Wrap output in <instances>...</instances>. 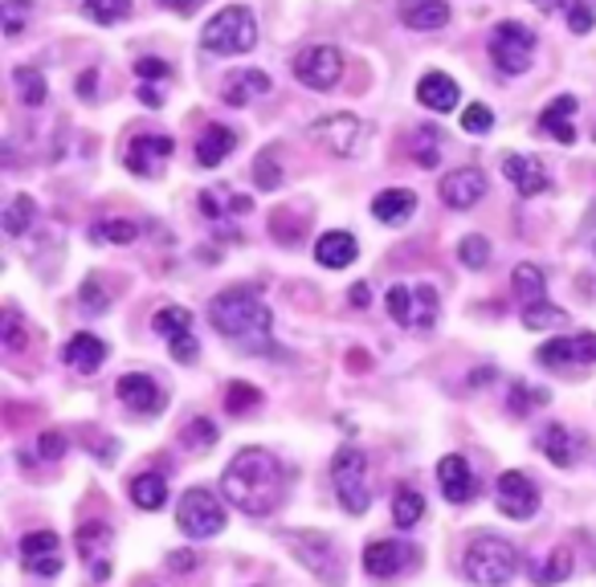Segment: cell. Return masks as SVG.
<instances>
[{
	"instance_id": "cell-22",
	"label": "cell",
	"mask_w": 596,
	"mask_h": 587,
	"mask_svg": "<svg viewBox=\"0 0 596 587\" xmlns=\"http://www.w3.org/2000/svg\"><path fill=\"white\" fill-rule=\"evenodd\" d=\"M503 175L515 184L519 196H539V192H547V184H552L544 172V163L535 160V155H507V160H503Z\"/></svg>"
},
{
	"instance_id": "cell-10",
	"label": "cell",
	"mask_w": 596,
	"mask_h": 587,
	"mask_svg": "<svg viewBox=\"0 0 596 587\" xmlns=\"http://www.w3.org/2000/svg\"><path fill=\"white\" fill-rule=\"evenodd\" d=\"M294 78L311 90H331L343 78V53L335 45H311L294 58Z\"/></svg>"
},
{
	"instance_id": "cell-29",
	"label": "cell",
	"mask_w": 596,
	"mask_h": 587,
	"mask_svg": "<svg viewBox=\"0 0 596 587\" xmlns=\"http://www.w3.org/2000/svg\"><path fill=\"white\" fill-rule=\"evenodd\" d=\"M270 90V78L262 70H233L225 82V102L229 107H245V102L262 99Z\"/></svg>"
},
{
	"instance_id": "cell-34",
	"label": "cell",
	"mask_w": 596,
	"mask_h": 587,
	"mask_svg": "<svg viewBox=\"0 0 596 587\" xmlns=\"http://www.w3.org/2000/svg\"><path fill=\"white\" fill-rule=\"evenodd\" d=\"M572 567H576V563H572L568 550H547V559L535 567V584H539V587L564 584V579L572 575Z\"/></svg>"
},
{
	"instance_id": "cell-32",
	"label": "cell",
	"mask_w": 596,
	"mask_h": 587,
	"mask_svg": "<svg viewBox=\"0 0 596 587\" xmlns=\"http://www.w3.org/2000/svg\"><path fill=\"white\" fill-rule=\"evenodd\" d=\"M131 502H135L140 510H160L168 502V482L160 474H140L131 482Z\"/></svg>"
},
{
	"instance_id": "cell-38",
	"label": "cell",
	"mask_w": 596,
	"mask_h": 587,
	"mask_svg": "<svg viewBox=\"0 0 596 587\" xmlns=\"http://www.w3.org/2000/svg\"><path fill=\"white\" fill-rule=\"evenodd\" d=\"M511 286H515V294L523 298V306H527V302H544V274H539L532 262H523L519 270L511 274Z\"/></svg>"
},
{
	"instance_id": "cell-7",
	"label": "cell",
	"mask_w": 596,
	"mask_h": 587,
	"mask_svg": "<svg viewBox=\"0 0 596 587\" xmlns=\"http://www.w3.org/2000/svg\"><path fill=\"white\" fill-rule=\"evenodd\" d=\"M176 523L189 538H213V535H221V530H225V506L216 502L213 489L196 486V489H189V494L180 498Z\"/></svg>"
},
{
	"instance_id": "cell-16",
	"label": "cell",
	"mask_w": 596,
	"mask_h": 587,
	"mask_svg": "<svg viewBox=\"0 0 596 587\" xmlns=\"http://www.w3.org/2000/svg\"><path fill=\"white\" fill-rule=\"evenodd\" d=\"M535 360L544 367H593L596 363V335H572V338H552L535 351Z\"/></svg>"
},
{
	"instance_id": "cell-13",
	"label": "cell",
	"mask_w": 596,
	"mask_h": 587,
	"mask_svg": "<svg viewBox=\"0 0 596 587\" xmlns=\"http://www.w3.org/2000/svg\"><path fill=\"white\" fill-rule=\"evenodd\" d=\"M155 335L168 338V347H172V360L176 363H192L196 360V335H192V314L184 306H164V311L152 318Z\"/></svg>"
},
{
	"instance_id": "cell-45",
	"label": "cell",
	"mask_w": 596,
	"mask_h": 587,
	"mask_svg": "<svg viewBox=\"0 0 596 587\" xmlns=\"http://www.w3.org/2000/svg\"><path fill=\"white\" fill-rule=\"evenodd\" d=\"M457 262H466L469 270H483L486 262H491V241L486 237H462V245H457Z\"/></svg>"
},
{
	"instance_id": "cell-55",
	"label": "cell",
	"mask_w": 596,
	"mask_h": 587,
	"mask_svg": "<svg viewBox=\"0 0 596 587\" xmlns=\"http://www.w3.org/2000/svg\"><path fill=\"white\" fill-rule=\"evenodd\" d=\"M347 302H352V306H360V311H364V306H368V302H372V290L364 286V282H355V286L347 290Z\"/></svg>"
},
{
	"instance_id": "cell-20",
	"label": "cell",
	"mask_w": 596,
	"mask_h": 587,
	"mask_svg": "<svg viewBox=\"0 0 596 587\" xmlns=\"http://www.w3.org/2000/svg\"><path fill=\"white\" fill-rule=\"evenodd\" d=\"M78 555L87 563L90 579H107L111 575V530L102 523H87L78 530Z\"/></svg>"
},
{
	"instance_id": "cell-6",
	"label": "cell",
	"mask_w": 596,
	"mask_h": 587,
	"mask_svg": "<svg viewBox=\"0 0 596 587\" xmlns=\"http://www.w3.org/2000/svg\"><path fill=\"white\" fill-rule=\"evenodd\" d=\"M384 302H388V314L408 331H433L437 314H442V302H437L433 286H393Z\"/></svg>"
},
{
	"instance_id": "cell-43",
	"label": "cell",
	"mask_w": 596,
	"mask_h": 587,
	"mask_svg": "<svg viewBox=\"0 0 596 587\" xmlns=\"http://www.w3.org/2000/svg\"><path fill=\"white\" fill-rule=\"evenodd\" d=\"M0 343H4V347L13 351H26V343H29V335H26V318H21V311H17V306H9V311H4V326H0Z\"/></svg>"
},
{
	"instance_id": "cell-35",
	"label": "cell",
	"mask_w": 596,
	"mask_h": 587,
	"mask_svg": "<svg viewBox=\"0 0 596 587\" xmlns=\"http://www.w3.org/2000/svg\"><path fill=\"white\" fill-rule=\"evenodd\" d=\"M13 87L26 107H41V102H46V78H41V70H33V65H17Z\"/></svg>"
},
{
	"instance_id": "cell-24",
	"label": "cell",
	"mask_w": 596,
	"mask_h": 587,
	"mask_svg": "<svg viewBox=\"0 0 596 587\" xmlns=\"http://www.w3.org/2000/svg\"><path fill=\"white\" fill-rule=\"evenodd\" d=\"M396 13H401V21L408 29H421V33L449 26V4L445 0H401Z\"/></svg>"
},
{
	"instance_id": "cell-31",
	"label": "cell",
	"mask_w": 596,
	"mask_h": 587,
	"mask_svg": "<svg viewBox=\"0 0 596 587\" xmlns=\"http://www.w3.org/2000/svg\"><path fill=\"white\" fill-rule=\"evenodd\" d=\"M539 449H544L547 462H556L559 469H568V465L576 462V437H572L564 425H547L544 433H539Z\"/></svg>"
},
{
	"instance_id": "cell-15",
	"label": "cell",
	"mask_w": 596,
	"mask_h": 587,
	"mask_svg": "<svg viewBox=\"0 0 596 587\" xmlns=\"http://www.w3.org/2000/svg\"><path fill=\"white\" fill-rule=\"evenodd\" d=\"M408 567H417V547L408 543H393V538H381L364 550V571L376 575V579H393V575H405Z\"/></svg>"
},
{
	"instance_id": "cell-4",
	"label": "cell",
	"mask_w": 596,
	"mask_h": 587,
	"mask_svg": "<svg viewBox=\"0 0 596 587\" xmlns=\"http://www.w3.org/2000/svg\"><path fill=\"white\" fill-rule=\"evenodd\" d=\"M201 45L209 53H250L257 45V21L245 4H229L216 17H209L201 29Z\"/></svg>"
},
{
	"instance_id": "cell-18",
	"label": "cell",
	"mask_w": 596,
	"mask_h": 587,
	"mask_svg": "<svg viewBox=\"0 0 596 587\" xmlns=\"http://www.w3.org/2000/svg\"><path fill=\"white\" fill-rule=\"evenodd\" d=\"M442 201L449 204V209H457V213H466V209H474V204L486 196V175L478 172V168H457V172L442 175Z\"/></svg>"
},
{
	"instance_id": "cell-44",
	"label": "cell",
	"mask_w": 596,
	"mask_h": 587,
	"mask_svg": "<svg viewBox=\"0 0 596 587\" xmlns=\"http://www.w3.org/2000/svg\"><path fill=\"white\" fill-rule=\"evenodd\" d=\"M180 437H184V445H189V449H213V445H216V425L209 421V416H196V421H189V425H184V433H180Z\"/></svg>"
},
{
	"instance_id": "cell-25",
	"label": "cell",
	"mask_w": 596,
	"mask_h": 587,
	"mask_svg": "<svg viewBox=\"0 0 596 587\" xmlns=\"http://www.w3.org/2000/svg\"><path fill=\"white\" fill-rule=\"evenodd\" d=\"M417 99L430 107V111L445 114V111H454L457 99H462V90H457V82L449 74H442V70H433V74H425L417 82Z\"/></svg>"
},
{
	"instance_id": "cell-14",
	"label": "cell",
	"mask_w": 596,
	"mask_h": 587,
	"mask_svg": "<svg viewBox=\"0 0 596 587\" xmlns=\"http://www.w3.org/2000/svg\"><path fill=\"white\" fill-rule=\"evenodd\" d=\"M172 135L164 131H140V135L128 143V168L135 175H160L164 172L168 155H172Z\"/></svg>"
},
{
	"instance_id": "cell-52",
	"label": "cell",
	"mask_w": 596,
	"mask_h": 587,
	"mask_svg": "<svg viewBox=\"0 0 596 587\" xmlns=\"http://www.w3.org/2000/svg\"><path fill=\"white\" fill-rule=\"evenodd\" d=\"M135 74H140L143 82H155V78H168V62H160V58H140V62H135Z\"/></svg>"
},
{
	"instance_id": "cell-58",
	"label": "cell",
	"mask_w": 596,
	"mask_h": 587,
	"mask_svg": "<svg viewBox=\"0 0 596 587\" xmlns=\"http://www.w3.org/2000/svg\"><path fill=\"white\" fill-rule=\"evenodd\" d=\"M535 9H552V0H532Z\"/></svg>"
},
{
	"instance_id": "cell-46",
	"label": "cell",
	"mask_w": 596,
	"mask_h": 587,
	"mask_svg": "<svg viewBox=\"0 0 596 587\" xmlns=\"http://www.w3.org/2000/svg\"><path fill=\"white\" fill-rule=\"evenodd\" d=\"M135 237H140V229L131 225V221H102V225H94V241H111V245H131Z\"/></svg>"
},
{
	"instance_id": "cell-3",
	"label": "cell",
	"mask_w": 596,
	"mask_h": 587,
	"mask_svg": "<svg viewBox=\"0 0 596 587\" xmlns=\"http://www.w3.org/2000/svg\"><path fill=\"white\" fill-rule=\"evenodd\" d=\"M462 567H466V579L478 587H503L511 579V575L519 571V550H515V543H507V538L498 535H478L474 543H469L466 559H462Z\"/></svg>"
},
{
	"instance_id": "cell-21",
	"label": "cell",
	"mask_w": 596,
	"mask_h": 587,
	"mask_svg": "<svg viewBox=\"0 0 596 587\" xmlns=\"http://www.w3.org/2000/svg\"><path fill=\"white\" fill-rule=\"evenodd\" d=\"M437 482H442L445 489V502H454V506H466L469 498H474V469H469L466 457H457V453H449V457H442V465H437Z\"/></svg>"
},
{
	"instance_id": "cell-36",
	"label": "cell",
	"mask_w": 596,
	"mask_h": 587,
	"mask_svg": "<svg viewBox=\"0 0 596 587\" xmlns=\"http://www.w3.org/2000/svg\"><path fill=\"white\" fill-rule=\"evenodd\" d=\"M82 13L94 26H119L131 13V0H82Z\"/></svg>"
},
{
	"instance_id": "cell-11",
	"label": "cell",
	"mask_w": 596,
	"mask_h": 587,
	"mask_svg": "<svg viewBox=\"0 0 596 587\" xmlns=\"http://www.w3.org/2000/svg\"><path fill=\"white\" fill-rule=\"evenodd\" d=\"M495 502H498V510L507 514V518H515V523H527V518H535V510H539V489H535V482L527 474L511 469V474L498 477Z\"/></svg>"
},
{
	"instance_id": "cell-17",
	"label": "cell",
	"mask_w": 596,
	"mask_h": 587,
	"mask_svg": "<svg viewBox=\"0 0 596 587\" xmlns=\"http://www.w3.org/2000/svg\"><path fill=\"white\" fill-rule=\"evenodd\" d=\"M21 555H26V567L33 575H58L65 567V555H62V538L53 535V530H33V535L21 538Z\"/></svg>"
},
{
	"instance_id": "cell-40",
	"label": "cell",
	"mask_w": 596,
	"mask_h": 587,
	"mask_svg": "<svg viewBox=\"0 0 596 587\" xmlns=\"http://www.w3.org/2000/svg\"><path fill=\"white\" fill-rule=\"evenodd\" d=\"M262 404V392H257L254 384H245V379H233V384L225 387V408L233 416L250 413V408H257Z\"/></svg>"
},
{
	"instance_id": "cell-33",
	"label": "cell",
	"mask_w": 596,
	"mask_h": 587,
	"mask_svg": "<svg viewBox=\"0 0 596 587\" xmlns=\"http://www.w3.org/2000/svg\"><path fill=\"white\" fill-rule=\"evenodd\" d=\"M421 518H425V498H421L417 489L401 486L393 494V523L401 526V530H413Z\"/></svg>"
},
{
	"instance_id": "cell-1",
	"label": "cell",
	"mask_w": 596,
	"mask_h": 587,
	"mask_svg": "<svg viewBox=\"0 0 596 587\" xmlns=\"http://www.w3.org/2000/svg\"><path fill=\"white\" fill-rule=\"evenodd\" d=\"M282 486H286V469L266 449H242L221 474V494L229 498V506L254 514V518H266V514L279 510Z\"/></svg>"
},
{
	"instance_id": "cell-42",
	"label": "cell",
	"mask_w": 596,
	"mask_h": 587,
	"mask_svg": "<svg viewBox=\"0 0 596 587\" xmlns=\"http://www.w3.org/2000/svg\"><path fill=\"white\" fill-rule=\"evenodd\" d=\"M33 221V196H13V204L4 209V233L9 237H21Z\"/></svg>"
},
{
	"instance_id": "cell-39",
	"label": "cell",
	"mask_w": 596,
	"mask_h": 587,
	"mask_svg": "<svg viewBox=\"0 0 596 587\" xmlns=\"http://www.w3.org/2000/svg\"><path fill=\"white\" fill-rule=\"evenodd\" d=\"M0 21L9 38H21L26 26L33 21V0H0Z\"/></svg>"
},
{
	"instance_id": "cell-41",
	"label": "cell",
	"mask_w": 596,
	"mask_h": 587,
	"mask_svg": "<svg viewBox=\"0 0 596 587\" xmlns=\"http://www.w3.org/2000/svg\"><path fill=\"white\" fill-rule=\"evenodd\" d=\"M408 155H413L421 168H433V163H437V126H421L417 135L408 139Z\"/></svg>"
},
{
	"instance_id": "cell-2",
	"label": "cell",
	"mask_w": 596,
	"mask_h": 587,
	"mask_svg": "<svg viewBox=\"0 0 596 587\" xmlns=\"http://www.w3.org/2000/svg\"><path fill=\"white\" fill-rule=\"evenodd\" d=\"M209 318H213V326L221 331L225 338H233L238 347L245 351H266V355H274V314H270V306L262 302V294L250 286H233V290H221L213 298V306H209Z\"/></svg>"
},
{
	"instance_id": "cell-47",
	"label": "cell",
	"mask_w": 596,
	"mask_h": 587,
	"mask_svg": "<svg viewBox=\"0 0 596 587\" xmlns=\"http://www.w3.org/2000/svg\"><path fill=\"white\" fill-rule=\"evenodd\" d=\"M491 126H495V114L483 102H469L466 111H462V131H469V135H486Z\"/></svg>"
},
{
	"instance_id": "cell-48",
	"label": "cell",
	"mask_w": 596,
	"mask_h": 587,
	"mask_svg": "<svg viewBox=\"0 0 596 587\" xmlns=\"http://www.w3.org/2000/svg\"><path fill=\"white\" fill-rule=\"evenodd\" d=\"M539 404H547V392L544 387H523L515 384L511 387V413H532V408H539Z\"/></svg>"
},
{
	"instance_id": "cell-37",
	"label": "cell",
	"mask_w": 596,
	"mask_h": 587,
	"mask_svg": "<svg viewBox=\"0 0 596 587\" xmlns=\"http://www.w3.org/2000/svg\"><path fill=\"white\" fill-rule=\"evenodd\" d=\"M568 323V314L552 306V302H527L523 306V326L527 331H547V326H564Z\"/></svg>"
},
{
	"instance_id": "cell-19",
	"label": "cell",
	"mask_w": 596,
	"mask_h": 587,
	"mask_svg": "<svg viewBox=\"0 0 596 587\" xmlns=\"http://www.w3.org/2000/svg\"><path fill=\"white\" fill-rule=\"evenodd\" d=\"M119 401L128 404L131 413H140V416H155L160 408L168 404L164 396V387L155 384L152 375H140V372H131L119 379Z\"/></svg>"
},
{
	"instance_id": "cell-28",
	"label": "cell",
	"mask_w": 596,
	"mask_h": 587,
	"mask_svg": "<svg viewBox=\"0 0 596 587\" xmlns=\"http://www.w3.org/2000/svg\"><path fill=\"white\" fill-rule=\"evenodd\" d=\"M413 209H417V196L408 188H388V192H381L372 201V216L384 221V225H405L408 216H413Z\"/></svg>"
},
{
	"instance_id": "cell-23",
	"label": "cell",
	"mask_w": 596,
	"mask_h": 587,
	"mask_svg": "<svg viewBox=\"0 0 596 587\" xmlns=\"http://www.w3.org/2000/svg\"><path fill=\"white\" fill-rule=\"evenodd\" d=\"M62 360H65V367H74L78 375H94L102 363H107V343H102L99 335L82 331V335H74L62 347Z\"/></svg>"
},
{
	"instance_id": "cell-51",
	"label": "cell",
	"mask_w": 596,
	"mask_h": 587,
	"mask_svg": "<svg viewBox=\"0 0 596 587\" xmlns=\"http://www.w3.org/2000/svg\"><path fill=\"white\" fill-rule=\"evenodd\" d=\"M107 306H111V298H107L99 282L90 277L87 286H82V311H87V314H102V311H107Z\"/></svg>"
},
{
	"instance_id": "cell-54",
	"label": "cell",
	"mask_w": 596,
	"mask_h": 587,
	"mask_svg": "<svg viewBox=\"0 0 596 587\" xmlns=\"http://www.w3.org/2000/svg\"><path fill=\"white\" fill-rule=\"evenodd\" d=\"M41 453H46V457H62L65 441L58 437V433H46V437H41Z\"/></svg>"
},
{
	"instance_id": "cell-57",
	"label": "cell",
	"mask_w": 596,
	"mask_h": 587,
	"mask_svg": "<svg viewBox=\"0 0 596 587\" xmlns=\"http://www.w3.org/2000/svg\"><path fill=\"white\" fill-rule=\"evenodd\" d=\"M160 4H168V9H176V13H189L196 0H160Z\"/></svg>"
},
{
	"instance_id": "cell-27",
	"label": "cell",
	"mask_w": 596,
	"mask_h": 587,
	"mask_svg": "<svg viewBox=\"0 0 596 587\" xmlns=\"http://www.w3.org/2000/svg\"><path fill=\"white\" fill-rule=\"evenodd\" d=\"M238 148V135H233V126H221V123H209L196 139V163L201 168H216L221 160H229V151Z\"/></svg>"
},
{
	"instance_id": "cell-5",
	"label": "cell",
	"mask_w": 596,
	"mask_h": 587,
	"mask_svg": "<svg viewBox=\"0 0 596 587\" xmlns=\"http://www.w3.org/2000/svg\"><path fill=\"white\" fill-rule=\"evenodd\" d=\"M331 486L340 494V506L347 514H364L372 506L368 489V457L360 449H340L331 462Z\"/></svg>"
},
{
	"instance_id": "cell-50",
	"label": "cell",
	"mask_w": 596,
	"mask_h": 587,
	"mask_svg": "<svg viewBox=\"0 0 596 587\" xmlns=\"http://www.w3.org/2000/svg\"><path fill=\"white\" fill-rule=\"evenodd\" d=\"M568 26H572V33H588V29L596 26V13L588 9V0H572Z\"/></svg>"
},
{
	"instance_id": "cell-30",
	"label": "cell",
	"mask_w": 596,
	"mask_h": 587,
	"mask_svg": "<svg viewBox=\"0 0 596 587\" xmlns=\"http://www.w3.org/2000/svg\"><path fill=\"white\" fill-rule=\"evenodd\" d=\"M315 262L327 265V270H343V265L355 262V237L352 233H323V237L315 241Z\"/></svg>"
},
{
	"instance_id": "cell-12",
	"label": "cell",
	"mask_w": 596,
	"mask_h": 587,
	"mask_svg": "<svg viewBox=\"0 0 596 587\" xmlns=\"http://www.w3.org/2000/svg\"><path fill=\"white\" fill-rule=\"evenodd\" d=\"M311 135H315V143H323L335 160H352L355 151H360L364 126H360L355 114H327V119H319V123L311 126Z\"/></svg>"
},
{
	"instance_id": "cell-49",
	"label": "cell",
	"mask_w": 596,
	"mask_h": 587,
	"mask_svg": "<svg viewBox=\"0 0 596 587\" xmlns=\"http://www.w3.org/2000/svg\"><path fill=\"white\" fill-rule=\"evenodd\" d=\"M254 180L262 192H274V188L282 184V172H279V163H274V151H262L254 163Z\"/></svg>"
},
{
	"instance_id": "cell-8",
	"label": "cell",
	"mask_w": 596,
	"mask_h": 587,
	"mask_svg": "<svg viewBox=\"0 0 596 587\" xmlns=\"http://www.w3.org/2000/svg\"><path fill=\"white\" fill-rule=\"evenodd\" d=\"M491 58L503 74H523L535 58V33L519 21H503L491 29Z\"/></svg>"
},
{
	"instance_id": "cell-26",
	"label": "cell",
	"mask_w": 596,
	"mask_h": 587,
	"mask_svg": "<svg viewBox=\"0 0 596 587\" xmlns=\"http://www.w3.org/2000/svg\"><path fill=\"white\" fill-rule=\"evenodd\" d=\"M572 114H576V99H572V94H559V99L547 102L544 114H539V131H544V135H552L556 143H576Z\"/></svg>"
},
{
	"instance_id": "cell-53",
	"label": "cell",
	"mask_w": 596,
	"mask_h": 587,
	"mask_svg": "<svg viewBox=\"0 0 596 587\" xmlns=\"http://www.w3.org/2000/svg\"><path fill=\"white\" fill-rule=\"evenodd\" d=\"M168 567H172V571H189V567H196V555H192V550H172V555H168Z\"/></svg>"
},
{
	"instance_id": "cell-56",
	"label": "cell",
	"mask_w": 596,
	"mask_h": 587,
	"mask_svg": "<svg viewBox=\"0 0 596 587\" xmlns=\"http://www.w3.org/2000/svg\"><path fill=\"white\" fill-rule=\"evenodd\" d=\"M140 99H143V107H164V99H160V94H155V87H140Z\"/></svg>"
},
{
	"instance_id": "cell-9",
	"label": "cell",
	"mask_w": 596,
	"mask_h": 587,
	"mask_svg": "<svg viewBox=\"0 0 596 587\" xmlns=\"http://www.w3.org/2000/svg\"><path fill=\"white\" fill-rule=\"evenodd\" d=\"M286 538H291V547H294V555H299V563L315 571V579H323V584H331V587L343 584V563H340V555H335V547H331L327 535L299 530V535H286Z\"/></svg>"
}]
</instances>
